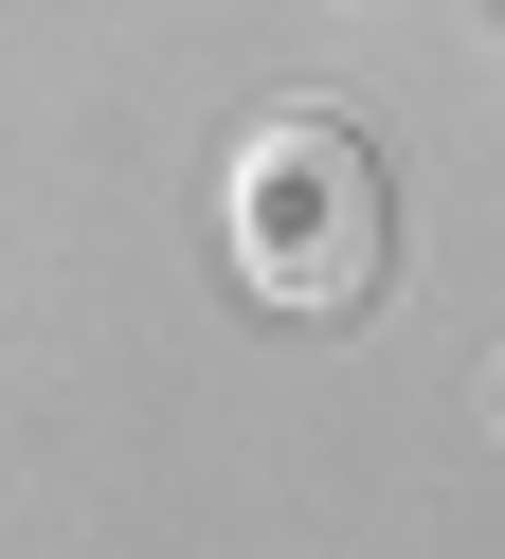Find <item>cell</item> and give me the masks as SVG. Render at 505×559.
I'll return each instance as SVG.
<instances>
[{
    "label": "cell",
    "mask_w": 505,
    "mask_h": 559,
    "mask_svg": "<svg viewBox=\"0 0 505 559\" xmlns=\"http://www.w3.org/2000/svg\"><path fill=\"white\" fill-rule=\"evenodd\" d=\"M397 271V181L343 109H271L235 145V289L289 307V325H361Z\"/></svg>",
    "instance_id": "6da1fadb"
}]
</instances>
